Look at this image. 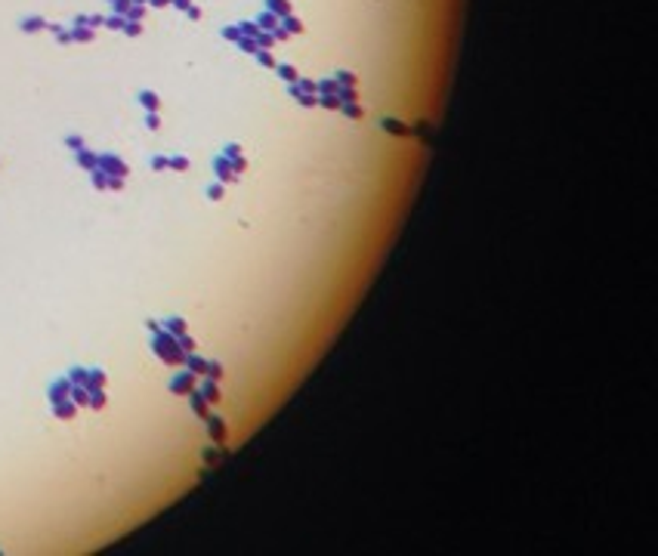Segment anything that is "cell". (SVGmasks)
<instances>
[{
    "instance_id": "obj_1",
    "label": "cell",
    "mask_w": 658,
    "mask_h": 556,
    "mask_svg": "<svg viewBox=\"0 0 658 556\" xmlns=\"http://www.w3.org/2000/svg\"><path fill=\"white\" fill-rule=\"evenodd\" d=\"M151 352H155L164 365H170V368H183V358H186V352L180 349V340H177L173 334H167V331L151 334Z\"/></svg>"
},
{
    "instance_id": "obj_2",
    "label": "cell",
    "mask_w": 658,
    "mask_h": 556,
    "mask_svg": "<svg viewBox=\"0 0 658 556\" xmlns=\"http://www.w3.org/2000/svg\"><path fill=\"white\" fill-rule=\"evenodd\" d=\"M195 387H198V374H192L189 368L177 371V374L167 380V390H170V396H189Z\"/></svg>"
},
{
    "instance_id": "obj_3",
    "label": "cell",
    "mask_w": 658,
    "mask_h": 556,
    "mask_svg": "<svg viewBox=\"0 0 658 556\" xmlns=\"http://www.w3.org/2000/svg\"><path fill=\"white\" fill-rule=\"evenodd\" d=\"M99 170H105L108 176H124V179H127V173H130L127 161L118 158L115 152H102V155H99Z\"/></svg>"
},
{
    "instance_id": "obj_4",
    "label": "cell",
    "mask_w": 658,
    "mask_h": 556,
    "mask_svg": "<svg viewBox=\"0 0 658 556\" xmlns=\"http://www.w3.org/2000/svg\"><path fill=\"white\" fill-rule=\"evenodd\" d=\"M204 426H207V436H210L213 445H226L229 426H226V420H223L220 414H207V417H204Z\"/></svg>"
},
{
    "instance_id": "obj_5",
    "label": "cell",
    "mask_w": 658,
    "mask_h": 556,
    "mask_svg": "<svg viewBox=\"0 0 658 556\" xmlns=\"http://www.w3.org/2000/svg\"><path fill=\"white\" fill-rule=\"evenodd\" d=\"M210 167H213V176H216V182H238L241 176L232 170V161L229 158H223V155H213V161H210Z\"/></svg>"
},
{
    "instance_id": "obj_6",
    "label": "cell",
    "mask_w": 658,
    "mask_h": 556,
    "mask_svg": "<svg viewBox=\"0 0 658 556\" xmlns=\"http://www.w3.org/2000/svg\"><path fill=\"white\" fill-rule=\"evenodd\" d=\"M71 396V380L62 374V377H56V380H50V387H47V402L53 405V402H62V399H68Z\"/></svg>"
},
{
    "instance_id": "obj_7",
    "label": "cell",
    "mask_w": 658,
    "mask_h": 556,
    "mask_svg": "<svg viewBox=\"0 0 658 556\" xmlns=\"http://www.w3.org/2000/svg\"><path fill=\"white\" fill-rule=\"evenodd\" d=\"M198 393L207 399V405H220L223 402V390H220V380H210V377H204V380H198Z\"/></svg>"
},
{
    "instance_id": "obj_8",
    "label": "cell",
    "mask_w": 658,
    "mask_h": 556,
    "mask_svg": "<svg viewBox=\"0 0 658 556\" xmlns=\"http://www.w3.org/2000/svg\"><path fill=\"white\" fill-rule=\"evenodd\" d=\"M380 130L392 133V136H411V124H405L399 118H380Z\"/></svg>"
},
{
    "instance_id": "obj_9",
    "label": "cell",
    "mask_w": 658,
    "mask_h": 556,
    "mask_svg": "<svg viewBox=\"0 0 658 556\" xmlns=\"http://www.w3.org/2000/svg\"><path fill=\"white\" fill-rule=\"evenodd\" d=\"M50 408H53V417H56V420H74V417H77V405H74L71 399L53 402Z\"/></svg>"
},
{
    "instance_id": "obj_10",
    "label": "cell",
    "mask_w": 658,
    "mask_h": 556,
    "mask_svg": "<svg viewBox=\"0 0 658 556\" xmlns=\"http://www.w3.org/2000/svg\"><path fill=\"white\" fill-rule=\"evenodd\" d=\"M186 399H189V408H192V414H198L201 420H204V417L210 414V405H207V399H204V396L198 393V387H195V390H192V393H189Z\"/></svg>"
},
{
    "instance_id": "obj_11",
    "label": "cell",
    "mask_w": 658,
    "mask_h": 556,
    "mask_svg": "<svg viewBox=\"0 0 658 556\" xmlns=\"http://www.w3.org/2000/svg\"><path fill=\"white\" fill-rule=\"evenodd\" d=\"M161 325H164V331L173 334V337H183V334L189 331V322H186L183 315H170V318H164Z\"/></svg>"
},
{
    "instance_id": "obj_12",
    "label": "cell",
    "mask_w": 658,
    "mask_h": 556,
    "mask_svg": "<svg viewBox=\"0 0 658 556\" xmlns=\"http://www.w3.org/2000/svg\"><path fill=\"white\" fill-rule=\"evenodd\" d=\"M183 368H189L192 374H198V377H204V368H207V358L204 355H198V352H186V358H183Z\"/></svg>"
},
{
    "instance_id": "obj_13",
    "label": "cell",
    "mask_w": 658,
    "mask_h": 556,
    "mask_svg": "<svg viewBox=\"0 0 658 556\" xmlns=\"http://www.w3.org/2000/svg\"><path fill=\"white\" fill-rule=\"evenodd\" d=\"M263 10H269V13H275L278 19H284V16L294 13V4H291V0H263Z\"/></svg>"
},
{
    "instance_id": "obj_14",
    "label": "cell",
    "mask_w": 658,
    "mask_h": 556,
    "mask_svg": "<svg viewBox=\"0 0 658 556\" xmlns=\"http://www.w3.org/2000/svg\"><path fill=\"white\" fill-rule=\"evenodd\" d=\"M74 155H77V167H80V170H87V173H90V170H96V167H99V155H96V152H90V148H80V152H74Z\"/></svg>"
},
{
    "instance_id": "obj_15",
    "label": "cell",
    "mask_w": 658,
    "mask_h": 556,
    "mask_svg": "<svg viewBox=\"0 0 658 556\" xmlns=\"http://www.w3.org/2000/svg\"><path fill=\"white\" fill-rule=\"evenodd\" d=\"M105 383H108V374L102 368H90L87 371V390H105Z\"/></svg>"
},
{
    "instance_id": "obj_16",
    "label": "cell",
    "mask_w": 658,
    "mask_h": 556,
    "mask_svg": "<svg viewBox=\"0 0 658 556\" xmlns=\"http://www.w3.org/2000/svg\"><path fill=\"white\" fill-rule=\"evenodd\" d=\"M139 105L145 109V112H158V105H161V99H158V93L155 90H139Z\"/></svg>"
},
{
    "instance_id": "obj_17",
    "label": "cell",
    "mask_w": 658,
    "mask_h": 556,
    "mask_svg": "<svg viewBox=\"0 0 658 556\" xmlns=\"http://www.w3.org/2000/svg\"><path fill=\"white\" fill-rule=\"evenodd\" d=\"M87 371L90 368H84V365H74V368H68V380H71V387H87Z\"/></svg>"
},
{
    "instance_id": "obj_18",
    "label": "cell",
    "mask_w": 658,
    "mask_h": 556,
    "mask_svg": "<svg viewBox=\"0 0 658 556\" xmlns=\"http://www.w3.org/2000/svg\"><path fill=\"white\" fill-rule=\"evenodd\" d=\"M254 22H257V28H260V31H272V28H278V22H281V19H278L275 13L263 10V13H260V16H257Z\"/></svg>"
},
{
    "instance_id": "obj_19",
    "label": "cell",
    "mask_w": 658,
    "mask_h": 556,
    "mask_svg": "<svg viewBox=\"0 0 658 556\" xmlns=\"http://www.w3.org/2000/svg\"><path fill=\"white\" fill-rule=\"evenodd\" d=\"M223 457H226V448H220V445H216V448H204V451H201L204 467H216V463H220Z\"/></svg>"
},
{
    "instance_id": "obj_20",
    "label": "cell",
    "mask_w": 658,
    "mask_h": 556,
    "mask_svg": "<svg viewBox=\"0 0 658 556\" xmlns=\"http://www.w3.org/2000/svg\"><path fill=\"white\" fill-rule=\"evenodd\" d=\"M77 408H90V390L87 387H71V396H68Z\"/></svg>"
},
{
    "instance_id": "obj_21",
    "label": "cell",
    "mask_w": 658,
    "mask_h": 556,
    "mask_svg": "<svg viewBox=\"0 0 658 556\" xmlns=\"http://www.w3.org/2000/svg\"><path fill=\"white\" fill-rule=\"evenodd\" d=\"M275 71H278V77H281L284 83H294V80L300 77L297 65H291V62H278V65H275Z\"/></svg>"
},
{
    "instance_id": "obj_22",
    "label": "cell",
    "mask_w": 658,
    "mask_h": 556,
    "mask_svg": "<svg viewBox=\"0 0 658 556\" xmlns=\"http://www.w3.org/2000/svg\"><path fill=\"white\" fill-rule=\"evenodd\" d=\"M340 115L349 118V121H362L365 118V105L362 102H346V105H340Z\"/></svg>"
},
{
    "instance_id": "obj_23",
    "label": "cell",
    "mask_w": 658,
    "mask_h": 556,
    "mask_svg": "<svg viewBox=\"0 0 658 556\" xmlns=\"http://www.w3.org/2000/svg\"><path fill=\"white\" fill-rule=\"evenodd\" d=\"M337 80H334V74L331 77H321V80H315V96H327V93H337Z\"/></svg>"
},
{
    "instance_id": "obj_24",
    "label": "cell",
    "mask_w": 658,
    "mask_h": 556,
    "mask_svg": "<svg viewBox=\"0 0 658 556\" xmlns=\"http://www.w3.org/2000/svg\"><path fill=\"white\" fill-rule=\"evenodd\" d=\"M223 374H226V368H223V361H220V358H207V368H204V377H210V380H223Z\"/></svg>"
},
{
    "instance_id": "obj_25",
    "label": "cell",
    "mask_w": 658,
    "mask_h": 556,
    "mask_svg": "<svg viewBox=\"0 0 658 556\" xmlns=\"http://www.w3.org/2000/svg\"><path fill=\"white\" fill-rule=\"evenodd\" d=\"M281 25H284V31H288L291 37H294V34H303V31H306L303 19H297L294 13H291V16H284V19H281Z\"/></svg>"
},
{
    "instance_id": "obj_26",
    "label": "cell",
    "mask_w": 658,
    "mask_h": 556,
    "mask_svg": "<svg viewBox=\"0 0 658 556\" xmlns=\"http://www.w3.org/2000/svg\"><path fill=\"white\" fill-rule=\"evenodd\" d=\"M334 80H337L340 87H359V74H356V71H349V68L334 71Z\"/></svg>"
},
{
    "instance_id": "obj_27",
    "label": "cell",
    "mask_w": 658,
    "mask_h": 556,
    "mask_svg": "<svg viewBox=\"0 0 658 556\" xmlns=\"http://www.w3.org/2000/svg\"><path fill=\"white\" fill-rule=\"evenodd\" d=\"M90 185H93L96 192H105V189H108V173H105V170H99V167H96V170H90Z\"/></svg>"
},
{
    "instance_id": "obj_28",
    "label": "cell",
    "mask_w": 658,
    "mask_h": 556,
    "mask_svg": "<svg viewBox=\"0 0 658 556\" xmlns=\"http://www.w3.org/2000/svg\"><path fill=\"white\" fill-rule=\"evenodd\" d=\"M337 99H340V105L359 102V87H337Z\"/></svg>"
},
{
    "instance_id": "obj_29",
    "label": "cell",
    "mask_w": 658,
    "mask_h": 556,
    "mask_svg": "<svg viewBox=\"0 0 658 556\" xmlns=\"http://www.w3.org/2000/svg\"><path fill=\"white\" fill-rule=\"evenodd\" d=\"M105 405H108L105 390H90V408H93V411H102Z\"/></svg>"
},
{
    "instance_id": "obj_30",
    "label": "cell",
    "mask_w": 658,
    "mask_h": 556,
    "mask_svg": "<svg viewBox=\"0 0 658 556\" xmlns=\"http://www.w3.org/2000/svg\"><path fill=\"white\" fill-rule=\"evenodd\" d=\"M167 167L177 170V173H186V170H189V158H186V155H170V158H167Z\"/></svg>"
},
{
    "instance_id": "obj_31",
    "label": "cell",
    "mask_w": 658,
    "mask_h": 556,
    "mask_svg": "<svg viewBox=\"0 0 658 556\" xmlns=\"http://www.w3.org/2000/svg\"><path fill=\"white\" fill-rule=\"evenodd\" d=\"M204 195H207V201H223V198H226V189H223V182H210L207 189H204Z\"/></svg>"
},
{
    "instance_id": "obj_32",
    "label": "cell",
    "mask_w": 658,
    "mask_h": 556,
    "mask_svg": "<svg viewBox=\"0 0 658 556\" xmlns=\"http://www.w3.org/2000/svg\"><path fill=\"white\" fill-rule=\"evenodd\" d=\"M318 105H321V109H327V112H340V99H337V93L318 96Z\"/></svg>"
},
{
    "instance_id": "obj_33",
    "label": "cell",
    "mask_w": 658,
    "mask_h": 556,
    "mask_svg": "<svg viewBox=\"0 0 658 556\" xmlns=\"http://www.w3.org/2000/svg\"><path fill=\"white\" fill-rule=\"evenodd\" d=\"M254 40H257V47H260V50H272V47H275L272 31H257V34H254Z\"/></svg>"
},
{
    "instance_id": "obj_34",
    "label": "cell",
    "mask_w": 658,
    "mask_h": 556,
    "mask_svg": "<svg viewBox=\"0 0 658 556\" xmlns=\"http://www.w3.org/2000/svg\"><path fill=\"white\" fill-rule=\"evenodd\" d=\"M40 28H47V22H43L40 16H28V19H22V31H40Z\"/></svg>"
},
{
    "instance_id": "obj_35",
    "label": "cell",
    "mask_w": 658,
    "mask_h": 556,
    "mask_svg": "<svg viewBox=\"0 0 658 556\" xmlns=\"http://www.w3.org/2000/svg\"><path fill=\"white\" fill-rule=\"evenodd\" d=\"M254 59H257L263 68H275V65H278V62H275V56H272L269 50H257V53H254Z\"/></svg>"
},
{
    "instance_id": "obj_36",
    "label": "cell",
    "mask_w": 658,
    "mask_h": 556,
    "mask_svg": "<svg viewBox=\"0 0 658 556\" xmlns=\"http://www.w3.org/2000/svg\"><path fill=\"white\" fill-rule=\"evenodd\" d=\"M235 47H238V50H241V53H251V56H254V53H257V50H260V47H257V40H254V37H238V40H235Z\"/></svg>"
},
{
    "instance_id": "obj_37",
    "label": "cell",
    "mask_w": 658,
    "mask_h": 556,
    "mask_svg": "<svg viewBox=\"0 0 658 556\" xmlns=\"http://www.w3.org/2000/svg\"><path fill=\"white\" fill-rule=\"evenodd\" d=\"M220 155H223V158H229V161H235V158H241L244 152H241V145H238V142H226Z\"/></svg>"
},
{
    "instance_id": "obj_38",
    "label": "cell",
    "mask_w": 658,
    "mask_h": 556,
    "mask_svg": "<svg viewBox=\"0 0 658 556\" xmlns=\"http://www.w3.org/2000/svg\"><path fill=\"white\" fill-rule=\"evenodd\" d=\"M177 340H180V349H183V352H195V349H198V343H195V337H192L189 331H186L183 337H177Z\"/></svg>"
},
{
    "instance_id": "obj_39",
    "label": "cell",
    "mask_w": 658,
    "mask_h": 556,
    "mask_svg": "<svg viewBox=\"0 0 658 556\" xmlns=\"http://www.w3.org/2000/svg\"><path fill=\"white\" fill-rule=\"evenodd\" d=\"M257 31H260V28H257V22H251V19H248V22H238V34H241V37H254Z\"/></svg>"
},
{
    "instance_id": "obj_40",
    "label": "cell",
    "mask_w": 658,
    "mask_h": 556,
    "mask_svg": "<svg viewBox=\"0 0 658 556\" xmlns=\"http://www.w3.org/2000/svg\"><path fill=\"white\" fill-rule=\"evenodd\" d=\"M71 37H74V40H93V28H87V25H77V28L71 31Z\"/></svg>"
},
{
    "instance_id": "obj_41",
    "label": "cell",
    "mask_w": 658,
    "mask_h": 556,
    "mask_svg": "<svg viewBox=\"0 0 658 556\" xmlns=\"http://www.w3.org/2000/svg\"><path fill=\"white\" fill-rule=\"evenodd\" d=\"M297 105H303V109H315V105H318V96H309V93H300V96H297Z\"/></svg>"
},
{
    "instance_id": "obj_42",
    "label": "cell",
    "mask_w": 658,
    "mask_h": 556,
    "mask_svg": "<svg viewBox=\"0 0 658 556\" xmlns=\"http://www.w3.org/2000/svg\"><path fill=\"white\" fill-rule=\"evenodd\" d=\"M297 87H300L303 93H309V96H315V80H312V77H297Z\"/></svg>"
},
{
    "instance_id": "obj_43",
    "label": "cell",
    "mask_w": 658,
    "mask_h": 556,
    "mask_svg": "<svg viewBox=\"0 0 658 556\" xmlns=\"http://www.w3.org/2000/svg\"><path fill=\"white\" fill-rule=\"evenodd\" d=\"M220 34H223V40H232V44H235V40L241 37V34H238V25H226V28H223Z\"/></svg>"
},
{
    "instance_id": "obj_44",
    "label": "cell",
    "mask_w": 658,
    "mask_h": 556,
    "mask_svg": "<svg viewBox=\"0 0 658 556\" xmlns=\"http://www.w3.org/2000/svg\"><path fill=\"white\" fill-rule=\"evenodd\" d=\"M108 192H124V176H108Z\"/></svg>"
},
{
    "instance_id": "obj_45",
    "label": "cell",
    "mask_w": 658,
    "mask_h": 556,
    "mask_svg": "<svg viewBox=\"0 0 658 556\" xmlns=\"http://www.w3.org/2000/svg\"><path fill=\"white\" fill-rule=\"evenodd\" d=\"M65 145L71 152H80V148H84V139H80V136H65Z\"/></svg>"
},
{
    "instance_id": "obj_46",
    "label": "cell",
    "mask_w": 658,
    "mask_h": 556,
    "mask_svg": "<svg viewBox=\"0 0 658 556\" xmlns=\"http://www.w3.org/2000/svg\"><path fill=\"white\" fill-rule=\"evenodd\" d=\"M130 4H133V0H112V7L118 10V16H127V10H130Z\"/></svg>"
},
{
    "instance_id": "obj_47",
    "label": "cell",
    "mask_w": 658,
    "mask_h": 556,
    "mask_svg": "<svg viewBox=\"0 0 658 556\" xmlns=\"http://www.w3.org/2000/svg\"><path fill=\"white\" fill-rule=\"evenodd\" d=\"M145 127H148V130H158V127H161V118H158V112H148V115H145Z\"/></svg>"
},
{
    "instance_id": "obj_48",
    "label": "cell",
    "mask_w": 658,
    "mask_h": 556,
    "mask_svg": "<svg viewBox=\"0 0 658 556\" xmlns=\"http://www.w3.org/2000/svg\"><path fill=\"white\" fill-rule=\"evenodd\" d=\"M124 22H127L124 16H108V19H105V25H108V28H115V31H118V28H124Z\"/></svg>"
},
{
    "instance_id": "obj_49",
    "label": "cell",
    "mask_w": 658,
    "mask_h": 556,
    "mask_svg": "<svg viewBox=\"0 0 658 556\" xmlns=\"http://www.w3.org/2000/svg\"><path fill=\"white\" fill-rule=\"evenodd\" d=\"M151 170H167V158H164V155H155V158H151Z\"/></svg>"
},
{
    "instance_id": "obj_50",
    "label": "cell",
    "mask_w": 658,
    "mask_h": 556,
    "mask_svg": "<svg viewBox=\"0 0 658 556\" xmlns=\"http://www.w3.org/2000/svg\"><path fill=\"white\" fill-rule=\"evenodd\" d=\"M124 31H127L130 37H136V34L142 31V25H139V22H124Z\"/></svg>"
},
{
    "instance_id": "obj_51",
    "label": "cell",
    "mask_w": 658,
    "mask_h": 556,
    "mask_svg": "<svg viewBox=\"0 0 658 556\" xmlns=\"http://www.w3.org/2000/svg\"><path fill=\"white\" fill-rule=\"evenodd\" d=\"M145 328H148L151 334H158V331H164V325H161L158 318H148V322H145Z\"/></svg>"
},
{
    "instance_id": "obj_52",
    "label": "cell",
    "mask_w": 658,
    "mask_h": 556,
    "mask_svg": "<svg viewBox=\"0 0 658 556\" xmlns=\"http://www.w3.org/2000/svg\"><path fill=\"white\" fill-rule=\"evenodd\" d=\"M300 93H303V90L297 87V80H294V83H288V96H294V99H297V96H300Z\"/></svg>"
},
{
    "instance_id": "obj_53",
    "label": "cell",
    "mask_w": 658,
    "mask_h": 556,
    "mask_svg": "<svg viewBox=\"0 0 658 556\" xmlns=\"http://www.w3.org/2000/svg\"><path fill=\"white\" fill-rule=\"evenodd\" d=\"M186 13H189V19H201V10H198V7H189Z\"/></svg>"
},
{
    "instance_id": "obj_54",
    "label": "cell",
    "mask_w": 658,
    "mask_h": 556,
    "mask_svg": "<svg viewBox=\"0 0 658 556\" xmlns=\"http://www.w3.org/2000/svg\"><path fill=\"white\" fill-rule=\"evenodd\" d=\"M151 7H167V4H173V0H148Z\"/></svg>"
}]
</instances>
